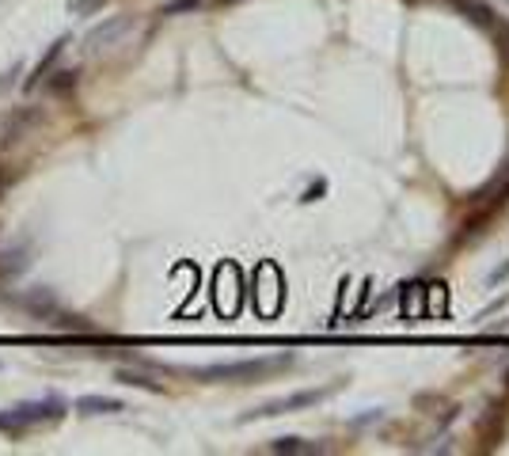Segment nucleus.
I'll list each match as a JSON object with an SVG mask.
<instances>
[{"label": "nucleus", "mask_w": 509, "mask_h": 456, "mask_svg": "<svg viewBox=\"0 0 509 456\" xmlns=\"http://www.w3.org/2000/svg\"><path fill=\"white\" fill-rule=\"evenodd\" d=\"M293 361L289 354L278 357H247V361H221V365H206V369H194L198 380H258L274 369H285Z\"/></svg>", "instance_id": "f257e3e1"}, {"label": "nucleus", "mask_w": 509, "mask_h": 456, "mask_svg": "<svg viewBox=\"0 0 509 456\" xmlns=\"http://www.w3.org/2000/svg\"><path fill=\"white\" fill-rule=\"evenodd\" d=\"M65 414V403L50 399V403H19L12 411H0V430L4 434H23L27 426H38V422H53Z\"/></svg>", "instance_id": "f03ea898"}, {"label": "nucleus", "mask_w": 509, "mask_h": 456, "mask_svg": "<svg viewBox=\"0 0 509 456\" xmlns=\"http://www.w3.org/2000/svg\"><path fill=\"white\" fill-rule=\"evenodd\" d=\"M335 388H312V392H293V396H285V399H274V403H262L258 411L251 414H244V422H251V418H274V414H289V411H301V407H316L319 399H327Z\"/></svg>", "instance_id": "7ed1b4c3"}, {"label": "nucleus", "mask_w": 509, "mask_h": 456, "mask_svg": "<svg viewBox=\"0 0 509 456\" xmlns=\"http://www.w3.org/2000/svg\"><path fill=\"white\" fill-rule=\"evenodd\" d=\"M278 304H281V278H278V270L266 263V266H258V312L274 316Z\"/></svg>", "instance_id": "20e7f679"}, {"label": "nucleus", "mask_w": 509, "mask_h": 456, "mask_svg": "<svg viewBox=\"0 0 509 456\" xmlns=\"http://www.w3.org/2000/svg\"><path fill=\"white\" fill-rule=\"evenodd\" d=\"M236 266L232 263H224L221 270H217V308H221L224 316H232L236 312Z\"/></svg>", "instance_id": "39448f33"}, {"label": "nucleus", "mask_w": 509, "mask_h": 456, "mask_svg": "<svg viewBox=\"0 0 509 456\" xmlns=\"http://www.w3.org/2000/svg\"><path fill=\"white\" fill-rule=\"evenodd\" d=\"M76 411H84V414H118V411H126V403L107 399V396H80Z\"/></svg>", "instance_id": "423d86ee"}, {"label": "nucleus", "mask_w": 509, "mask_h": 456, "mask_svg": "<svg viewBox=\"0 0 509 456\" xmlns=\"http://www.w3.org/2000/svg\"><path fill=\"white\" fill-rule=\"evenodd\" d=\"M129 27V19H110V23H99V27L87 35V50H103V46L110 42V38H118L122 31Z\"/></svg>", "instance_id": "0eeeda50"}, {"label": "nucleus", "mask_w": 509, "mask_h": 456, "mask_svg": "<svg viewBox=\"0 0 509 456\" xmlns=\"http://www.w3.org/2000/svg\"><path fill=\"white\" fill-rule=\"evenodd\" d=\"M323 445L316 441H304V437H274L270 453H289V456H301V453H319Z\"/></svg>", "instance_id": "6e6552de"}, {"label": "nucleus", "mask_w": 509, "mask_h": 456, "mask_svg": "<svg viewBox=\"0 0 509 456\" xmlns=\"http://www.w3.org/2000/svg\"><path fill=\"white\" fill-rule=\"evenodd\" d=\"M61 46H65V38H58V42L50 46V54H46L42 61L35 65V72H31V76H27V92H31V88H35V84H38V80H42V76H46V72H50V65H53V57L61 54Z\"/></svg>", "instance_id": "1a4fd4ad"}, {"label": "nucleus", "mask_w": 509, "mask_h": 456, "mask_svg": "<svg viewBox=\"0 0 509 456\" xmlns=\"http://www.w3.org/2000/svg\"><path fill=\"white\" fill-rule=\"evenodd\" d=\"M118 380L122 384H133V388H149V392H164V384L152 377H144V373H129V369H118Z\"/></svg>", "instance_id": "9d476101"}, {"label": "nucleus", "mask_w": 509, "mask_h": 456, "mask_svg": "<svg viewBox=\"0 0 509 456\" xmlns=\"http://www.w3.org/2000/svg\"><path fill=\"white\" fill-rule=\"evenodd\" d=\"M23 304H27L31 312H50L53 297H50V289H38V293H27V297H23Z\"/></svg>", "instance_id": "9b49d317"}, {"label": "nucleus", "mask_w": 509, "mask_h": 456, "mask_svg": "<svg viewBox=\"0 0 509 456\" xmlns=\"http://www.w3.org/2000/svg\"><path fill=\"white\" fill-rule=\"evenodd\" d=\"M23 255H27V251H23V247H12V251H4V255H0V274H15L23 263H27V259H23Z\"/></svg>", "instance_id": "f8f14e48"}, {"label": "nucleus", "mask_w": 509, "mask_h": 456, "mask_svg": "<svg viewBox=\"0 0 509 456\" xmlns=\"http://www.w3.org/2000/svg\"><path fill=\"white\" fill-rule=\"evenodd\" d=\"M464 12H472V19L475 23H483V27H490V8L487 4H479V0H456Z\"/></svg>", "instance_id": "ddd939ff"}, {"label": "nucleus", "mask_w": 509, "mask_h": 456, "mask_svg": "<svg viewBox=\"0 0 509 456\" xmlns=\"http://www.w3.org/2000/svg\"><path fill=\"white\" fill-rule=\"evenodd\" d=\"M201 0H167L164 4V15H183V12H194Z\"/></svg>", "instance_id": "4468645a"}, {"label": "nucleus", "mask_w": 509, "mask_h": 456, "mask_svg": "<svg viewBox=\"0 0 509 456\" xmlns=\"http://www.w3.org/2000/svg\"><path fill=\"white\" fill-rule=\"evenodd\" d=\"M50 88L53 92H72V72H53Z\"/></svg>", "instance_id": "2eb2a0df"}, {"label": "nucleus", "mask_w": 509, "mask_h": 456, "mask_svg": "<svg viewBox=\"0 0 509 456\" xmlns=\"http://www.w3.org/2000/svg\"><path fill=\"white\" fill-rule=\"evenodd\" d=\"M323 190H327V183H323V179H319L316 186H308V190H304V198H301V202H316V198H319Z\"/></svg>", "instance_id": "dca6fc26"}, {"label": "nucleus", "mask_w": 509, "mask_h": 456, "mask_svg": "<svg viewBox=\"0 0 509 456\" xmlns=\"http://www.w3.org/2000/svg\"><path fill=\"white\" fill-rule=\"evenodd\" d=\"M502 278H509V263H502V266H498V270H490V285H498V282H502Z\"/></svg>", "instance_id": "f3484780"}, {"label": "nucleus", "mask_w": 509, "mask_h": 456, "mask_svg": "<svg viewBox=\"0 0 509 456\" xmlns=\"http://www.w3.org/2000/svg\"><path fill=\"white\" fill-rule=\"evenodd\" d=\"M4 190H8V175H0V198H4Z\"/></svg>", "instance_id": "a211bd4d"}, {"label": "nucleus", "mask_w": 509, "mask_h": 456, "mask_svg": "<svg viewBox=\"0 0 509 456\" xmlns=\"http://www.w3.org/2000/svg\"><path fill=\"white\" fill-rule=\"evenodd\" d=\"M221 4H228V0H221Z\"/></svg>", "instance_id": "6ab92c4d"}]
</instances>
